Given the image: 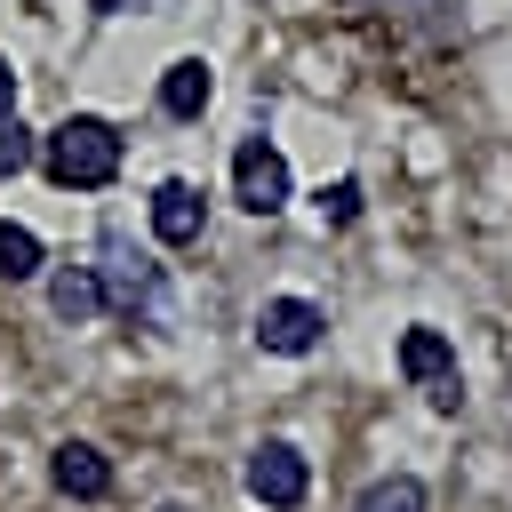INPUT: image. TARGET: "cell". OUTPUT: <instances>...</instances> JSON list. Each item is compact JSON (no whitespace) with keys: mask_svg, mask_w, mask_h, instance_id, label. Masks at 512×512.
Returning a JSON list of instances; mask_svg holds the SVG:
<instances>
[{"mask_svg":"<svg viewBox=\"0 0 512 512\" xmlns=\"http://www.w3.org/2000/svg\"><path fill=\"white\" fill-rule=\"evenodd\" d=\"M32 160H40V136H32L16 112H0V184H8V176H24Z\"/></svg>","mask_w":512,"mask_h":512,"instance_id":"obj_13","label":"cell"},{"mask_svg":"<svg viewBox=\"0 0 512 512\" xmlns=\"http://www.w3.org/2000/svg\"><path fill=\"white\" fill-rule=\"evenodd\" d=\"M48 480H56L72 504H104V496H112V464H104V448H88V440H64V448L48 456Z\"/></svg>","mask_w":512,"mask_h":512,"instance_id":"obj_8","label":"cell"},{"mask_svg":"<svg viewBox=\"0 0 512 512\" xmlns=\"http://www.w3.org/2000/svg\"><path fill=\"white\" fill-rule=\"evenodd\" d=\"M208 96H216V80H208L200 56H176V64L160 72V112H168V120H200Z\"/></svg>","mask_w":512,"mask_h":512,"instance_id":"obj_10","label":"cell"},{"mask_svg":"<svg viewBox=\"0 0 512 512\" xmlns=\"http://www.w3.org/2000/svg\"><path fill=\"white\" fill-rule=\"evenodd\" d=\"M96 280H104V312H128V320H144V328H160V320H168V280H160V264L128 256L120 240H104Z\"/></svg>","mask_w":512,"mask_h":512,"instance_id":"obj_2","label":"cell"},{"mask_svg":"<svg viewBox=\"0 0 512 512\" xmlns=\"http://www.w3.org/2000/svg\"><path fill=\"white\" fill-rule=\"evenodd\" d=\"M88 8H96V16H120V8H136V0H88Z\"/></svg>","mask_w":512,"mask_h":512,"instance_id":"obj_16","label":"cell"},{"mask_svg":"<svg viewBox=\"0 0 512 512\" xmlns=\"http://www.w3.org/2000/svg\"><path fill=\"white\" fill-rule=\"evenodd\" d=\"M48 312H56L64 328H88V320L104 312V280H96V264H64V272H48Z\"/></svg>","mask_w":512,"mask_h":512,"instance_id":"obj_9","label":"cell"},{"mask_svg":"<svg viewBox=\"0 0 512 512\" xmlns=\"http://www.w3.org/2000/svg\"><path fill=\"white\" fill-rule=\"evenodd\" d=\"M240 480H248V496H256L264 512H296V504L312 496V464H304L296 440H256Z\"/></svg>","mask_w":512,"mask_h":512,"instance_id":"obj_3","label":"cell"},{"mask_svg":"<svg viewBox=\"0 0 512 512\" xmlns=\"http://www.w3.org/2000/svg\"><path fill=\"white\" fill-rule=\"evenodd\" d=\"M0 112H16V64L0 56Z\"/></svg>","mask_w":512,"mask_h":512,"instance_id":"obj_15","label":"cell"},{"mask_svg":"<svg viewBox=\"0 0 512 512\" xmlns=\"http://www.w3.org/2000/svg\"><path fill=\"white\" fill-rule=\"evenodd\" d=\"M400 376H408V384H424V400H432L440 416H456V408H464L456 344H448L440 328H408V336H400Z\"/></svg>","mask_w":512,"mask_h":512,"instance_id":"obj_4","label":"cell"},{"mask_svg":"<svg viewBox=\"0 0 512 512\" xmlns=\"http://www.w3.org/2000/svg\"><path fill=\"white\" fill-rule=\"evenodd\" d=\"M152 240L160 248H192L200 232H208V200H200V184H184V176H168V184H152Z\"/></svg>","mask_w":512,"mask_h":512,"instance_id":"obj_7","label":"cell"},{"mask_svg":"<svg viewBox=\"0 0 512 512\" xmlns=\"http://www.w3.org/2000/svg\"><path fill=\"white\" fill-rule=\"evenodd\" d=\"M424 504H432V496H424V480H416V472H384V480H368V488H360V504H352V512H424Z\"/></svg>","mask_w":512,"mask_h":512,"instance_id":"obj_11","label":"cell"},{"mask_svg":"<svg viewBox=\"0 0 512 512\" xmlns=\"http://www.w3.org/2000/svg\"><path fill=\"white\" fill-rule=\"evenodd\" d=\"M40 264H48L40 232H32V224H0V280H32Z\"/></svg>","mask_w":512,"mask_h":512,"instance_id":"obj_12","label":"cell"},{"mask_svg":"<svg viewBox=\"0 0 512 512\" xmlns=\"http://www.w3.org/2000/svg\"><path fill=\"white\" fill-rule=\"evenodd\" d=\"M40 168H48V184H64V192H104V184L120 176V128L96 120V112H64V120L40 136Z\"/></svg>","mask_w":512,"mask_h":512,"instance_id":"obj_1","label":"cell"},{"mask_svg":"<svg viewBox=\"0 0 512 512\" xmlns=\"http://www.w3.org/2000/svg\"><path fill=\"white\" fill-rule=\"evenodd\" d=\"M160 512H184V504H160Z\"/></svg>","mask_w":512,"mask_h":512,"instance_id":"obj_17","label":"cell"},{"mask_svg":"<svg viewBox=\"0 0 512 512\" xmlns=\"http://www.w3.org/2000/svg\"><path fill=\"white\" fill-rule=\"evenodd\" d=\"M232 200H240L248 216H280V208H288V152H280L272 136H248V144L232 152Z\"/></svg>","mask_w":512,"mask_h":512,"instance_id":"obj_5","label":"cell"},{"mask_svg":"<svg viewBox=\"0 0 512 512\" xmlns=\"http://www.w3.org/2000/svg\"><path fill=\"white\" fill-rule=\"evenodd\" d=\"M360 200H368V192H360V176L320 184V224H352V216H360Z\"/></svg>","mask_w":512,"mask_h":512,"instance_id":"obj_14","label":"cell"},{"mask_svg":"<svg viewBox=\"0 0 512 512\" xmlns=\"http://www.w3.org/2000/svg\"><path fill=\"white\" fill-rule=\"evenodd\" d=\"M320 328H328V312H320L312 296H272V304L256 312V344L280 352V360H304V352L320 344Z\"/></svg>","mask_w":512,"mask_h":512,"instance_id":"obj_6","label":"cell"}]
</instances>
